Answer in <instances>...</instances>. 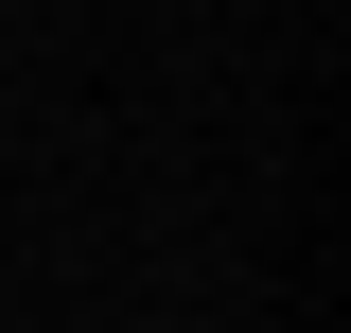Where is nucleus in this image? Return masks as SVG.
Returning <instances> with one entry per match:
<instances>
[]
</instances>
